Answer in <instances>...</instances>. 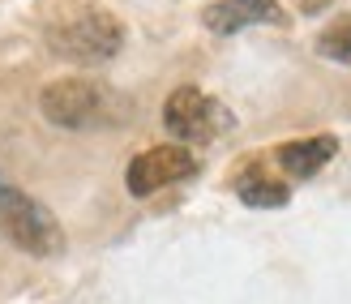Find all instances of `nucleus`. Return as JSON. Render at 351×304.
<instances>
[{
  "label": "nucleus",
  "mask_w": 351,
  "mask_h": 304,
  "mask_svg": "<svg viewBox=\"0 0 351 304\" xmlns=\"http://www.w3.org/2000/svg\"><path fill=\"white\" fill-rule=\"evenodd\" d=\"M193 172H197V159H193L189 146H154V150L133 159L125 180H129L133 198H150V193H159L176 180H189Z\"/></svg>",
  "instance_id": "nucleus-5"
},
{
  "label": "nucleus",
  "mask_w": 351,
  "mask_h": 304,
  "mask_svg": "<svg viewBox=\"0 0 351 304\" xmlns=\"http://www.w3.org/2000/svg\"><path fill=\"white\" fill-rule=\"evenodd\" d=\"M339 150V141L335 137H304V141H287L283 150H278V163L287 167V176H313V172H322L330 159H335Z\"/></svg>",
  "instance_id": "nucleus-7"
},
{
  "label": "nucleus",
  "mask_w": 351,
  "mask_h": 304,
  "mask_svg": "<svg viewBox=\"0 0 351 304\" xmlns=\"http://www.w3.org/2000/svg\"><path fill=\"white\" fill-rule=\"evenodd\" d=\"M240 202H249V206H283L287 202V185L249 176V180H240Z\"/></svg>",
  "instance_id": "nucleus-8"
},
{
  "label": "nucleus",
  "mask_w": 351,
  "mask_h": 304,
  "mask_svg": "<svg viewBox=\"0 0 351 304\" xmlns=\"http://www.w3.org/2000/svg\"><path fill=\"white\" fill-rule=\"evenodd\" d=\"M287 13L274 0H215L206 9V30L215 34H236L244 26H283Z\"/></svg>",
  "instance_id": "nucleus-6"
},
{
  "label": "nucleus",
  "mask_w": 351,
  "mask_h": 304,
  "mask_svg": "<svg viewBox=\"0 0 351 304\" xmlns=\"http://www.w3.org/2000/svg\"><path fill=\"white\" fill-rule=\"evenodd\" d=\"M39 112L60 124V129H103V124L120 120V99L95 78H60L43 86L39 95Z\"/></svg>",
  "instance_id": "nucleus-1"
},
{
  "label": "nucleus",
  "mask_w": 351,
  "mask_h": 304,
  "mask_svg": "<svg viewBox=\"0 0 351 304\" xmlns=\"http://www.w3.org/2000/svg\"><path fill=\"white\" fill-rule=\"evenodd\" d=\"M163 124H167V133L180 137V141H206L227 124V112L215 99H206L202 91L180 86V91H171V99L163 103Z\"/></svg>",
  "instance_id": "nucleus-4"
},
{
  "label": "nucleus",
  "mask_w": 351,
  "mask_h": 304,
  "mask_svg": "<svg viewBox=\"0 0 351 304\" xmlns=\"http://www.w3.org/2000/svg\"><path fill=\"white\" fill-rule=\"evenodd\" d=\"M295 5H300L304 13H322V9H330V5H335V0H295Z\"/></svg>",
  "instance_id": "nucleus-10"
},
{
  "label": "nucleus",
  "mask_w": 351,
  "mask_h": 304,
  "mask_svg": "<svg viewBox=\"0 0 351 304\" xmlns=\"http://www.w3.org/2000/svg\"><path fill=\"white\" fill-rule=\"evenodd\" d=\"M0 236L30 257H51L64 248V231L51 219V210L9 185H0Z\"/></svg>",
  "instance_id": "nucleus-2"
},
{
  "label": "nucleus",
  "mask_w": 351,
  "mask_h": 304,
  "mask_svg": "<svg viewBox=\"0 0 351 304\" xmlns=\"http://www.w3.org/2000/svg\"><path fill=\"white\" fill-rule=\"evenodd\" d=\"M317 51L330 60H339V65H351V22H339V26H330L322 39H317Z\"/></svg>",
  "instance_id": "nucleus-9"
},
{
  "label": "nucleus",
  "mask_w": 351,
  "mask_h": 304,
  "mask_svg": "<svg viewBox=\"0 0 351 304\" xmlns=\"http://www.w3.org/2000/svg\"><path fill=\"white\" fill-rule=\"evenodd\" d=\"M120 43H125V26L108 9H86L82 17H73L69 26L56 30V51L69 60H77V65L112 60L120 51Z\"/></svg>",
  "instance_id": "nucleus-3"
}]
</instances>
